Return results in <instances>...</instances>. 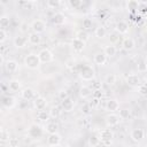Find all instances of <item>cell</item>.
Segmentation results:
<instances>
[{"label":"cell","mask_w":147,"mask_h":147,"mask_svg":"<svg viewBox=\"0 0 147 147\" xmlns=\"http://www.w3.org/2000/svg\"><path fill=\"white\" fill-rule=\"evenodd\" d=\"M57 147H70V146H69L68 144H60Z\"/></svg>","instance_id":"f5cc1de1"},{"label":"cell","mask_w":147,"mask_h":147,"mask_svg":"<svg viewBox=\"0 0 147 147\" xmlns=\"http://www.w3.org/2000/svg\"><path fill=\"white\" fill-rule=\"evenodd\" d=\"M61 106H62V109H63L64 111L69 113V111H71V110L74 109V107H75V102H74V100H72L71 98H67V99L62 100Z\"/></svg>","instance_id":"44dd1931"},{"label":"cell","mask_w":147,"mask_h":147,"mask_svg":"<svg viewBox=\"0 0 147 147\" xmlns=\"http://www.w3.org/2000/svg\"><path fill=\"white\" fill-rule=\"evenodd\" d=\"M21 98L25 101H31V100H34L37 96H36V91L31 87H25L21 91Z\"/></svg>","instance_id":"52a82bcc"},{"label":"cell","mask_w":147,"mask_h":147,"mask_svg":"<svg viewBox=\"0 0 147 147\" xmlns=\"http://www.w3.org/2000/svg\"><path fill=\"white\" fill-rule=\"evenodd\" d=\"M28 42H29V38L24 34H18L14 38V46L16 48H23L28 45Z\"/></svg>","instance_id":"ba28073f"},{"label":"cell","mask_w":147,"mask_h":147,"mask_svg":"<svg viewBox=\"0 0 147 147\" xmlns=\"http://www.w3.org/2000/svg\"><path fill=\"white\" fill-rule=\"evenodd\" d=\"M93 96L96 98V99H101V96H102V91H101V90H95V91H93Z\"/></svg>","instance_id":"f907efd6"},{"label":"cell","mask_w":147,"mask_h":147,"mask_svg":"<svg viewBox=\"0 0 147 147\" xmlns=\"http://www.w3.org/2000/svg\"><path fill=\"white\" fill-rule=\"evenodd\" d=\"M5 59H3V54H0V64H2V65H5Z\"/></svg>","instance_id":"816d5d0a"},{"label":"cell","mask_w":147,"mask_h":147,"mask_svg":"<svg viewBox=\"0 0 147 147\" xmlns=\"http://www.w3.org/2000/svg\"><path fill=\"white\" fill-rule=\"evenodd\" d=\"M145 147H147V144H146V145H145Z\"/></svg>","instance_id":"6f0895ef"},{"label":"cell","mask_w":147,"mask_h":147,"mask_svg":"<svg viewBox=\"0 0 147 147\" xmlns=\"http://www.w3.org/2000/svg\"><path fill=\"white\" fill-rule=\"evenodd\" d=\"M45 132H47L48 134H52V133H57V130H59V125L55 123V122H48L45 127H44Z\"/></svg>","instance_id":"603a6c76"},{"label":"cell","mask_w":147,"mask_h":147,"mask_svg":"<svg viewBox=\"0 0 147 147\" xmlns=\"http://www.w3.org/2000/svg\"><path fill=\"white\" fill-rule=\"evenodd\" d=\"M88 142H90V145H91L92 147H96L101 141H100L99 136H96V134H92V136L88 138Z\"/></svg>","instance_id":"d590c367"},{"label":"cell","mask_w":147,"mask_h":147,"mask_svg":"<svg viewBox=\"0 0 147 147\" xmlns=\"http://www.w3.org/2000/svg\"><path fill=\"white\" fill-rule=\"evenodd\" d=\"M23 62H24V65H25L26 68L31 69V70L38 69V68H39V65L41 64V62H40V59H39L38 54H34V53H30V54L25 55V56H24Z\"/></svg>","instance_id":"6da1fadb"},{"label":"cell","mask_w":147,"mask_h":147,"mask_svg":"<svg viewBox=\"0 0 147 147\" xmlns=\"http://www.w3.org/2000/svg\"><path fill=\"white\" fill-rule=\"evenodd\" d=\"M48 113H49V116H51V117H53V118H57V117L61 116L62 110H61L60 107H57V106H53V107L49 109Z\"/></svg>","instance_id":"f546056e"},{"label":"cell","mask_w":147,"mask_h":147,"mask_svg":"<svg viewBox=\"0 0 147 147\" xmlns=\"http://www.w3.org/2000/svg\"><path fill=\"white\" fill-rule=\"evenodd\" d=\"M46 6L51 9H56L61 6V1H59V0H48L46 2Z\"/></svg>","instance_id":"8d00e7d4"},{"label":"cell","mask_w":147,"mask_h":147,"mask_svg":"<svg viewBox=\"0 0 147 147\" xmlns=\"http://www.w3.org/2000/svg\"><path fill=\"white\" fill-rule=\"evenodd\" d=\"M107 55L103 53V52H98L95 55H94V57H93V61H94V63L95 64H98V65H103L106 62H107Z\"/></svg>","instance_id":"ac0fdd59"},{"label":"cell","mask_w":147,"mask_h":147,"mask_svg":"<svg viewBox=\"0 0 147 147\" xmlns=\"http://www.w3.org/2000/svg\"><path fill=\"white\" fill-rule=\"evenodd\" d=\"M94 34H95L96 38L102 39V38H105L107 36V30H106L105 26H98L95 29V31H94Z\"/></svg>","instance_id":"f1b7e54d"},{"label":"cell","mask_w":147,"mask_h":147,"mask_svg":"<svg viewBox=\"0 0 147 147\" xmlns=\"http://www.w3.org/2000/svg\"><path fill=\"white\" fill-rule=\"evenodd\" d=\"M138 92H139V94L140 95H147V85L146 84H144V85H139L138 86Z\"/></svg>","instance_id":"b9f144b4"},{"label":"cell","mask_w":147,"mask_h":147,"mask_svg":"<svg viewBox=\"0 0 147 147\" xmlns=\"http://www.w3.org/2000/svg\"><path fill=\"white\" fill-rule=\"evenodd\" d=\"M103 53L107 55V57H113V56L116 55L117 48H116V46H114V45H108V46H106V47L103 48Z\"/></svg>","instance_id":"484cf974"},{"label":"cell","mask_w":147,"mask_h":147,"mask_svg":"<svg viewBox=\"0 0 147 147\" xmlns=\"http://www.w3.org/2000/svg\"><path fill=\"white\" fill-rule=\"evenodd\" d=\"M93 94V90L87 85H82L79 88V96L83 99H87Z\"/></svg>","instance_id":"ffe728a7"},{"label":"cell","mask_w":147,"mask_h":147,"mask_svg":"<svg viewBox=\"0 0 147 147\" xmlns=\"http://www.w3.org/2000/svg\"><path fill=\"white\" fill-rule=\"evenodd\" d=\"M75 60L74 59H69V60H67L65 61V67L67 68H69V69H72L74 67H75Z\"/></svg>","instance_id":"bcb514c9"},{"label":"cell","mask_w":147,"mask_h":147,"mask_svg":"<svg viewBox=\"0 0 147 147\" xmlns=\"http://www.w3.org/2000/svg\"><path fill=\"white\" fill-rule=\"evenodd\" d=\"M119 147H126V146H119Z\"/></svg>","instance_id":"9f6ffc18"},{"label":"cell","mask_w":147,"mask_h":147,"mask_svg":"<svg viewBox=\"0 0 147 147\" xmlns=\"http://www.w3.org/2000/svg\"><path fill=\"white\" fill-rule=\"evenodd\" d=\"M59 98H60L61 100H64V99L69 98V95H68V92H67L65 90H62V91H60V92H59Z\"/></svg>","instance_id":"7dc6e473"},{"label":"cell","mask_w":147,"mask_h":147,"mask_svg":"<svg viewBox=\"0 0 147 147\" xmlns=\"http://www.w3.org/2000/svg\"><path fill=\"white\" fill-rule=\"evenodd\" d=\"M8 145H9V147H18L20 140L17 138H10L8 141Z\"/></svg>","instance_id":"7bdbcfd3"},{"label":"cell","mask_w":147,"mask_h":147,"mask_svg":"<svg viewBox=\"0 0 147 147\" xmlns=\"http://www.w3.org/2000/svg\"><path fill=\"white\" fill-rule=\"evenodd\" d=\"M130 137H131V139L133 141L140 142L145 138V130L144 129H133L131 131V133H130Z\"/></svg>","instance_id":"30bf717a"},{"label":"cell","mask_w":147,"mask_h":147,"mask_svg":"<svg viewBox=\"0 0 147 147\" xmlns=\"http://www.w3.org/2000/svg\"><path fill=\"white\" fill-rule=\"evenodd\" d=\"M79 76L84 80H92L94 78V70L90 65H83L79 70Z\"/></svg>","instance_id":"277c9868"},{"label":"cell","mask_w":147,"mask_h":147,"mask_svg":"<svg viewBox=\"0 0 147 147\" xmlns=\"http://www.w3.org/2000/svg\"><path fill=\"white\" fill-rule=\"evenodd\" d=\"M125 82H126L127 85L133 86V87H136V86L138 87L140 85V78L137 74H129L125 78Z\"/></svg>","instance_id":"4fadbf2b"},{"label":"cell","mask_w":147,"mask_h":147,"mask_svg":"<svg viewBox=\"0 0 147 147\" xmlns=\"http://www.w3.org/2000/svg\"><path fill=\"white\" fill-rule=\"evenodd\" d=\"M119 116L115 113H109L107 116H106V124L109 126V127H114L116 126L118 123H119Z\"/></svg>","instance_id":"9c48e42d"},{"label":"cell","mask_w":147,"mask_h":147,"mask_svg":"<svg viewBox=\"0 0 147 147\" xmlns=\"http://www.w3.org/2000/svg\"><path fill=\"white\" fill-rule=\"evenodd\" d=\"M8 88L9 91L11 92H18V91H22V83L18 80V79H11L9 80L8 83Z\"/></svg>","instance_id":"7402d4cb"},{"label":"cell","mask_w":147,"mask_h":147,"mask_svg":"<svg viewBox=\"0 0 147 147\" xmlns=\"http://www.w3.org/2000/svg\"><path fill=\"white\" fill-rule=\"evenodd\" d=\"M145 61H146V62H147V55H146V59H145Z\"/></svg>","instance_id":"11a10c76"},{"label":"cell","mask_w":147,"mask_h":147,"mask_svg":"<svg viewBox=\"0 0 147 147\" xmlns=\"http://www.w3.org/2000/svg\"><path fill=\"white\" fill-rule=\"evenodd\" d=\"M44 132H45V130L38 124H31L28 130V134L32 139H40L42 137Z\"/></svg>","instance_id":"3957f363"},{"label":"cell","mask_w":147,"mask_h":147,"mask_svg":"<svg viewBox=\"0 0 147 147\" xmlns=\"http://www.w3.org/2000/svg\"><path fill=\"white\" fill-rule=\"evenodd\" d=\"M82 24H83V29H84V30H90V29L92 28V25H93V21H92V18L86 17V18L83 20Z\"/></svg>","instance_id":"74e56055"},{"label":"cell","mask_w":147,"mask_h":147,"mask_svg":"<svg viewBox=\"0 0 147 147\" xmlns=\"http://www.w3.org/2000/svg\"><path fill=\"white\" fill-rule=\"evenodd\" d=\"M38 56H39L41 63H49V62H52V61L54 60L53 53H52L49 49H47V48L41 49V51L38 53Z\"/></svg>","instance_id":"8992f818"},{"label":"cell","mask_w":147,"mask_h":147,"mask_svg":"<svg viewBox=\"0 0 147 147\" xmlns=\"http://www.w3.org/2000/svg\"><path fill=\"white\" fill-rule=\"evenodd\" d=\"M118 116H119L121 119H127V118L131 116V110L127 109V108H123V109L119 110Z\"/></svg>","instance_id":"e575fe53"},{"label":"cell","mask_w":147,"mask_h":147,"mask_svg":"<svg viewBox=\"0 0 147 147\" xmlns=\"http://www.w3.org/2000/svg\"><path fill=\"white\" fill-rule=\"evenodd\" d=\"M31 29H32V32L41 34L46 30V22L44 20H40V18L33 20L31 23Z\"/></svg>","instance_id":"5b68a950"},{"label":"cell","mask_w":147,"mask_h":147,"mask_svg":"<svg viewBox=\"0 0 147 147\" xmlns=\"http://www.w3.org/2000/svg\"><path fill=\"white\" fill-rule=\"evenodd\" d=\"M9 24H10L9 17L6 16V15H2V16L0 17V28H1L2 30H6L7 28H9Z\"/></svg>","instance_id":"4dcf8cb0"},{"label":"cell","mask_w":147,"mask_h":147,"mask_svg":"<svg viewBox=\"0 0 147 147\" xmlns=\"http://www.w3.org/2000/svg\"><path fill=\"white\" fill-rule=\"evenodd\" d=\"M145 82H146V85H147V75L145 76Z\"/></svg>","instance_id":"db71d44e"},{"label":"cell","mask_w":147,"mask_h":147,"mask_svg":"<svg viewBox=\"0 0 147 147\" xmlns=\"http://www.w3.org/2000/svg\"><path fill=\"white\" fill-rule=\"evenodd\" d=\"M2 103L6 108H13L15 105H16V99L14 96H5L2 99Z\"/></svg>","instance_id":"4316f807"},{"label":"cell","mask_w":147,"mask_h":147,"mask_svg":"<svg viewBox=\"0 0 147 147\" xmlns=\"http://www.w3.org/2000/svg\"><path fill=\"white\" fill-rule=\"evenodd\" d=\"M37 117H38V119L41 121V122H47L51 116H49V113H47V111H45V110H40V111L37 113Z\"/></svg>","instance_id":"d6a6232c"},{"label":"cell","mask_w":147,"mask_h":147,"mask_svg":"<svg viewBox=\"0 0 147 147\" xmlns=\"http://www.w3.org/2000/svg\"><path fill=\"white\" fill-rule=\"evenodd\" d=\"M69 5H70L74 9H77V8L80 7L82 1H80V0H70V1H69Z\"/></svg>","instance_id":"ee69618b"},{"label":"cell","mask_w":147,"mask_h":147,"mask_svg":"<svg viewBox=\"0 0 147 147\" xmlns=\"http://www.w3.org/2000/svg\"><path fill=\"white\" fill-rule=\"evenodd\" d=\"M105 108H106V110L109 111V113H115V111H117V110L119 109V102H118V100H116V99L107 100Z\"/></svg>","instance_id":"7c38bea8"},{"label":"cell","mask_w":147,"mask_h":147,"mask_svg":"<svg viewBox=\"0 0 147 147\" xmlns=\"http://www.w3.org/2000/svg\"><path fill=\"white\" fill-rule=\"evenodd\" d=\"M91 109H92V108L90 107V105H88V103H85V105L82 107V111H83L84 114H86V115H87V114H90V110H91Z\"/></svg>","instance_id":"681fc988"},{"label":"cell","mask_w":147,"mask_h":147,"mask_svg":"<svg viewBox=\"0 0 147 147\" xmlns=\"http://www.w3.org/2000/svg\"><path fill=\"white\" fill-rule=\"evenodd\" d=\"M76 38H78L79 40H82V41H84V42H86L87 40H88V33L85 31V30H80V31H78L77 32V34H76Z\"/></svg>","instance_id":"836d02e7"},{"label":"cell","mask_w":147,"mask_h":147,"mask_svg":"<svg viewBox=\"0 0 147 147\" xmlns=\"http://www.w3.org/2000/svg\"><path fill=\"white\" fill-rule=\"evenodd\" d=\"M116 31L118 32V33H121V34H125V33H127L129 32V24H127V22H125V21H118L117 23H116Z\"/></svg>","instance_id":"e0dca14e"},{"label":"cell","mask_w":147,"mask_h":147,"mask_svg":"<svg viewBox=\"0 0 147 147\" xmlns=\"http://www.w3.org/2000/svg\"><path fill=\"white\" fill-rule=\"evenodd\" d=\"M9 139H10L9 131L6 127H1V130H0V140L2 142H6V141H9Z\"/></svg>","instance_id":"1f68e13d"},{"label":"cell","mask_w":147,"mask_h":147,"mask_svg":"<svg viewBox=\"0 0 147 147\" xmlns=\"http://www.w3.org/2000/svg\"><path fill=\"white\" fill-rule=\"evenodd\" d=\"M122 46L125 51H132L134 47H136V42L132 38H125L122 42Z\"/></svg>","instance_id":"d4e9b609"},{"label":"cell","mask_w":147,"mask_h":147,"mask_svg":"<svg viewBox=\"0 0 147 147\" xmlns=\"http://www.w3.org/2000/svg\"><path fill=\"white\" fill-rule=\"evenodd\" d=\"M30 29H31V25H29L26 22H22V23L20 24V31H21L23 34L28 33Z\"/></svg>","instance_id":"f35d334b"},{"label":"cell","mask_w":147,"mask_h":147,"mask_svg":"<svg viewBox=\"0 0 147 147\" xmlns=\"http://www.w3.org/2000/svg\"><path fill=\"white\" fill-rule=\"evenodd\" d=\"M28 38H29V42L31 45H39L41 42V36L39 33L31 32V33H29Z\"/></svg>","instance_id":"cb8c5ba5"},{"label":"cell","mask_w":147,"mask_h":147,"mask_svg":"<svg viewBox=\"0 0 147 147\" xmlns=\"http://www.w3.org/2000/svg\"><path fill=\"white\" fill-rule=\"evenodd\" d=\"M138 8H139V2L137 0H129L126 2V9L130 13H136Z\"/></svg>","instance_id":"83f0119b"},{"label":"cell","mask_w":147,"mask_h":147,"mask_svg":"<svg viewBox=\"0 0 147 147\" xmlns=\"http://www.w3.org/2000/svg\"><path fill=\"white\" fill-rule=\"evenodd\" d=\"M5 68H6V70L8 72H16L20 67H18V62L17 61H15V60H8L5 63Z\"/></svg>","instance_id":"d6986e66"},{"label":"cell","mask_w":147,"mask_h":147,"mask_svg":"<svg viewBox=\"0 0 147 147\" xmlns=\"http://www.w3.org/2000/svg\"><path fill=\"white\" fill-rule=\"evenodd\" d=\"M99 138H100L101 144H103L105 146H109L111 144V141H113L114 132H113L111 129H103V130L100 131Z\"/></svg>","instance_id":"7a4b0ae2"},{"label":"cell","mask_w":147,"mask_h":147,"mask_svg":"<svg viewBox=\"0 0 147 147\" xmlns=\"http://www.w3.org/2000/svg\"><path fill=\"white\" fill-rule=\"evenodd\" d=\"M91 108H94V107H98L100 105V99H96V98H93V101L91 103H88Z\"/></svg>","instance_id":"c3c4849f"},{"label":"cell","mask_w":147,"mask_h":147,"mask_svg":"<svg viewBox=\"0 0 147 147\" xmlns=\"http://www.w3.org/2000/svg\"><path fill=\"white\" fill-rule=\"evenodd\" d=\"M46 106H47V101H46V99L42 98V96H37V98L33 100V107H34V109L38 110V111L44 110V109L46 108Z\"/></svg>","instance_id":"2e32d148"},{"label":"cell","mask_w":147,"mask_h":147,"mask_svg":"<svg viewBox=\"0 0 147 147\" xmlns=\"http://www.w3.org/2000/svg\"><path fill=\"white\" fill-rule=\"evenodd\" d=\"M7 37H8V33H7V31H6V30H2V29H0V42H1V44L6 41Z\"/></svg>","instance_id":"f6af8a7d"},{"label":"cell","mask_w":147,"mask_h":147,"mask_svg":"<svg viewBox=\"0 0 147 147\" xmlns=\"http://www.w3.org/2000/svg\"><path fill=\"white\" fill-rule=\"evenodd\" d=\"M61 136L59 133H52L47 137V145L51 147H57L61 144Z\"/></svg>","instance_id":"8fae6325"},{"label":"cell","mask_w":147,"mask_h":147,"mask_svg":"<svg viewBox=\"0 0 147 147\" xmlns=\"http://www.w3.org/2000/svg\"><path fill=\"white\" fill-rule=\"evenodd\" d=\"M106 83L108 85H114L116 83V76L114 74H109L106 76Z\"/></svg>","instance_id":"ab89813d"},{"label":"cell","mask_w":147,"mask_h":147,"mask_svg":"<svg viewBox=\"0 0 147 147\" xmlns=\"http://www.w3.org/2000/svg\"><path fill=\"white\" fill-rule=\"evenodd\" d=\"M67 22V17L63 13H55L52 16V23L54 25H63Z\"/></svg>","instance_id":"9a60e30c"},{"label":"cell","mask_w":147,"mask_h":147,"mask_svg":"<svg viewBox=\"0 0 147 147\" xmlns=\"http://www.w3.org/2000/svg\"><path fill=\"white\" fill-rule=\"evenodd\" d=\"M71 48H72V51L75 53H80L85 48V42L79 40L78 38H74L71 40Z\"/></svg>","instance_id":"5bb4252c"},{"label":"cell","mask_w":147,"mask_h":147,"mask_svg":"<svg viewBox=\"0 0 147 147\" xmlns=\"http://www.w3.org/2000/svg\"><path fill=\"white\" fill-rule=\"evenodd\" d=\"M146 70H147V62L145 60H141L138 63V71L139 72H145Z\"/></svg>","instance_id":"60d3db41"}]
</instances>
